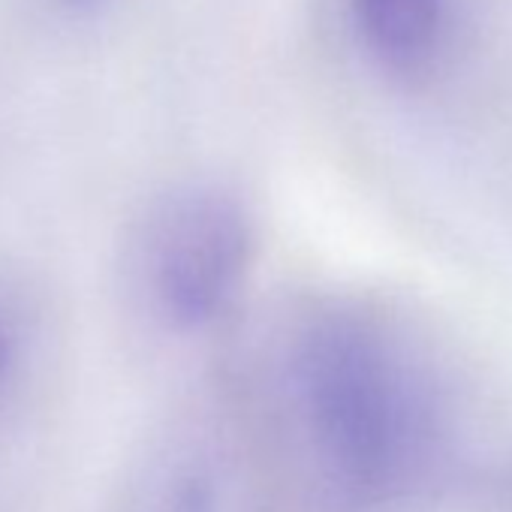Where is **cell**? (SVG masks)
Returning <instances> with one entry per match:
<instances>
[{"label": "cell", "instance_id": "obj_1", "mask_svg": "<svg viewBox=\"0 0 512 512\" xmlns=\"http://www.w3.org/2000/svg\"><path fill=\"white\" fill-rule=\"evenodd\" d=\"M223 407L266 512H398L437 464L419 368L356 308L308 317Z\"/></svg>", "mask_w": 512, "mask_h": 512}, {"label": "cell", "instance_id": "obj_2", "mask_svg": "<svg viewBox=\"0 0 512 512\" xmlns=\"http://www.w3.org/2000/svg\"><path fill=\"white\" fill-rule=\"evenodd\" d=\"M100 512H266L226 407L151 425L118 464Z\"/></svg>", "mask_w": 512, "mask_h": 512}, {"label": "cell", "instance_id": "obj_3", "mask_svg": "<svg viewBox=\"0 0 512 512\" xmlns=\"http://www.w3.org/2000/svg\"><path fill=\"white\" fill-rule=\"evenodd\" d=\"M250 263V226L241 208L217 193L178 199L151 244V287L178 329L214 323L235 299Z\"/></svg>", "mask_w": 512, "mask_h": 512}, {"label": "cell", "instance_id": "obj_4", "mask_svg": "<svg viewBox=\"0 0 512 512\" xmlns=\"http://www.w3.org/2000/svg\"><path fill=\"white\" fill-rule=\"evenodd\" d=\"M49 335L28 284L0 266V452L10 449L43 404Z\"/></svg>", "mask_w": 512, "mask_h": 512}, {"label": "cell", "instance_id": "obj_5", "mask_svg": "<svg viewBox=\"0 0 512 512\" xmlns=\"http://www.w3.org/2000/svg\"><path fill=\"white\" fill-rule=\"evenodd\" d=\"M350 13L365 49L389 73H419L443 49L446 0H350Z\"/></svg>", "mask_w": 512, "mask_h": 512}, {"label": "cell", "instance_id": "obj_6", "mask_svg": "<svg viewBox=\"0 0 512 512\" xmlns=\"http://www.w3.org/2000/svg\"><path fill=\"white\" fill-rule=\"evenodd\" d=\"M70 4H91V0H70Z\"/></svg>", "mask_w": 512, "mask_h": 512}]
</instances>
